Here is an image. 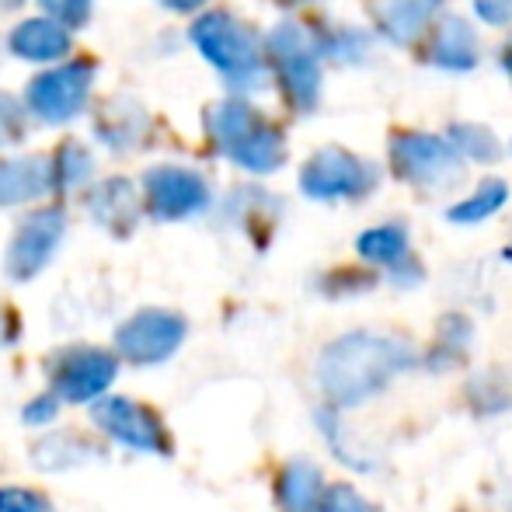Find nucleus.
<instances>
[{"mask_svg":"<svg viewBox=\"0 0 512 512\" xmlns=\"http://www.w3.org/2000/svg\"><path fill=\"white\" fill-rule=\"evenodd\" d=\"M418 363L415 349L398 335L380 331H349L321 349L314 380L331 408H356L380 394L398 373Z\"/></svg>","mask_w":512,"mask_h":512,"instance_id":"f257e3e1","label":"nucleus"},{"mask_svg":"<svg viewBox=\"0 0 512 512\" xmlns=\"http://www.w3.org/2000/svg\"><path fill=\"white\" fill-rule=\"evenodd\" d=\"M88 411L95 429L108 443L126 446L133 453H147V457H171L175 453L171 429L147 401H136L129 394H102L98 401H91Z\"/></svg>","mask_w":512,"mask_h":512,"instance_id":"f03ea898","label":"nucleus"},{"mask_svg":"<svg viewBox=\"0 0 512 512\" xmlns=\"http://www.w3.org/2000/svg\"><path fill=\"white\" fill-rule=\"evenodd\" d=\"M122 370V359L102 345H67L46 363L49 391L63 405H91L102 394L112 391L115 377Z\"/></svg>","mask_w":512,"mask_h":512,"instance_id":"7ed1b4c3","label":"nucleus"},{"mask_svg":"<svg viewBox=\"0 0 512 512\" xmlns=\"http://www.w3.org/2000/svg\"><path fill=\"white\" fill-rule=\"evenodd\" d=\"M189 338V321L178 310L147 307L115 328L112 352L133 366H161L175 356Z\"/></svg>","mask_w":512,"mask_h":512,"instance_id":"20e7f679","label":"nucleus"},{"mask_svg":"<svg viewBox=\"0 0 512 512\" xmlns=\"http://www.w3.org/2000/svg\"><path fill=\"white\" fill-rule=\"evenodd\" d=\"M391 164L405 182L425 192H446L464 178V157L450 140L429 133H398L391 143Z\"/></svg>","mask_w":512,"mask_h":512,"instance_id":"39448f33","label":"nucleus"},{"mask_svg":"<svg viewBox=\"0 0 512 512\" xmlns=\"http://www.w3.org/2000/svg\"><path fill=\"white\" fill-rule=\"evenodd\" d=\"M380 185L377 164L349 154L342 147H324L307 161L300 175V189L317 203H335V199H366Z\"/></svg>","mask_w":512,"mask_h":512,"instance_id":"423d86ee","label":"nucleus"},{"mask_svg":"<svg viewBox=\"0 0 512 512\" xmlns=\"http://www.w3.org/2000/svg\"><path fill=\"white\" fill-rule=\"evenodd\" d=\"M220 126H223V140H227L230 154H234L237 164H244L248 171H276L279 164L286 161V147L283 136L272 126L255 119V112L241 105H230L220 112Z\"/></svg>","mask_w":512,"mask_h":512,"instance_id":"0eeeda50","label":"nucleus"},{"mask_svg":"<svg viewBox=\"0 0 512 512\" xmlns=\"http://www.w3.org/2000/svg\"><path fill=\"white\" fill-rule=\"evenodd\" d=\"M272 53H276L279 74H283V84L293 102L300 108H314L317 95H321V63H317V53L310 49L307 35L293 25L279 28L272 35Z\"/></svg>","mask_w":512,"mask_h":512,"instance_id":"6e6552de","label":"nucleus"},{"mask_svg":"<svg viewBox=\"0 0 512 512\" xmlns=\"http://www.w3.org/2000/svg\"><path fill=\"white\" fill-rule=\"evenodd\" d=\"M60 234H63V216L42 213L35 220H28L21 227V234L14 237L11 251H7V276L14 283H28V279L39 276L49 265V258H53Z\"/></svg>","mask_w":512,"mask_h":512,"instance_id":"1a4fd4ad","label":"nucleus"},{"mask_svg":"<svg viewBox=\"0 0 512 512\" xmlns=\"http://www.w3.org/2000/svg\"><path fill=\"white\" fill-rule=\"evenodd\" d=\"M108 450L98 443L95 436H84L77 429H60L46 432L28 446V460H32L35 471L42 474H60V471H77V467H88L91 460L102 464Z\"/></svg>","mask_w":512,"mask_h":512,"instance_id":"9d476101","label":"nucleus"},{"mask_svg":"<svg viewBox=\"0 0 512 512\" xmlns=\"http://www.w3.org/2000/svg\"><path fill=\"white\" fill-rule=\"evenodd\" d=\"M199 42L230 77L244 81L251 77L255 81L262 74V63H258V49H255V39L244 32L241 25H234L230 18H209L203 28H199Z\"/></svg>","mask_w":512,"mask_h":512,"instance_id":"9b49d317","label":"nucleus"},{"mask_svg":"<svg viewBox=\"0 0 512 512\" xmlns=\"http://www.w3.org/2000/svg\"><path fill=\"white\" fill-rule=\"evenodd\" d=\"M478 32L467 18L460 14H446L443 21L432 32V46H429V63L443 70H474L478 67Z\"/></svg>","mask_w":512,"mask_h":512,"instance_id":"f8f14e48","label":"nucleus"},{"mask_svg":"<svg viewBox=\"0 0 512 512\" xmlns=\"http://www.w3.org/2000/svg\"><path fill=\"white\" fill-rule=\"evenodd\" d=\"M443 7V0H377L373 18H377V32L384 39L408 46L411 39L425 32L436 11Z\"/></svg>","mask_w":512,"mask_h":512,"instance_id":"ddd939ff","label":"nucleus"},{"mask_svg":"<svg viewBox=\"0 0 512 512\" xmlns=\"http://www.w3.org/2000/svg\"><path fill=\"white\" fill-rule=\"evenodd\" d=\"M324 492V474L310 457H293L283 464L276 478L279 512H310Z\"/></svg>","mask_w":512,"mask_h":512,"instance_id":"4468645a","label":"nucleus"},{"mask_svg":"<svg viewBox=\"0 0 512 512\" xmlns=\"http://www.w3.org/2000/svg\"><path fill=\"white\" fill-rule=\"evenodd\" d=\"M356 251L363 262L380 265V269L391 272L394 265H401L411 255L408 230L401 227V223H380V227H370L359 234Z\"/></svg>","mask_w":512,"mask_h":512,"instance_id":"2eb2a0df","label":"nucleus"},{"mask_svg":"<svg viewBox=\"0 0 512 512\" xmlns=\"http://www.w3.org/2000/svg\"><path fill=\"white\" fill-rule=\"evenodd\" d=\"M157 216H189L206 206V185L182 171H168L157 182Z\"/></svg>","mask_w":512,"mask_h":512,"instance_id":"dca6fc26","label":"nucleus"},{"mask_svg":"<svg viewBox=\"0 0 512 512\" xmlns=\"http://www.w3.org/2000/svg\"><path fill=\"white\" fill-rule=\"evenodd\" d=\"M506 199H509V185L502 182V178H485L474 196L460 199L457 206L446 209V220L471 227V223H481V220H488V216L499 213V209L506 206Z\"/></svg>","mask_w":512,"mask_h":512,"instance_id":"f3484780","label":"nucleus"},{"mask_svg":"<svg viewBox=\"0 0 512 512\" xmlns=\"http://www.w3.org/2000/svg\"><path fill=\"white\" fill-rule=\"evenodd\" d=\"M471 321H467L464 314H446L443 321H439V338L436 345H432V352L436 356L429 359L432 370H450V366H460L467 359V345H471Z\"/></svg>","mask_w":512,"mask_h":512,"instance_id":"a211bd4d","label":"nucleus"},{"mask_svg":"<svg viewBox=\"0 0 512 512\" xmlns=\"http://www.w3.org/2000/svg\"><path fill=\"white\" fill-rule=\"evenodd\" d=\"M450 143L457 147L460 157H471L478 164H495L502 157V147L495 140V133L478 122H453L450 126Z\"/></svg>","mask_w":512,"mask_h":512,"instance_id":"6ab92c4d","label":"nucleus"},{"mask_svg":"<svg viewBox=\"0 0 512 512\" xmlns=\"http://www.w3.org/2000/svg\"><path fill=\"white\" fill-rule=\"evenodd\" d=\"M317 425H321L324 439H328V446L335 450V457L342 460L345 467H356V471H370V460L363 457V453H356L352 446H345V429H342V418H338V408H317L314 411Z\"/></svg>","mask_w":512,"mask_h":512,"instance_id":"aec40b11","label":"nucleus"},{"mask_svg":"<svg viewBox=\"0 0 512 512\" xmlns=\"http://www.w3.org/2000/svg\"><path fill=\"white\" fill-rule=\"evenodd\" d=\"M0 512H56V506L42 488L0 485Z\"/></svg>","mask_w":512,"mask_h":512,"instance_id":"412c9836","label":"nucleus"},{"mask_svg":"<svg viewBox=\"0 0 512 512\" xmlns=\"http://www.w3.org/2000/svg\"><path fill=\"white\" fill-rule=\"evenodd\" d=\"M310 512H380V506H373L366 495H359L352 485H331L321 492L317 506Z\"/></svg>","mask_w":512,"mask_h":512,"instance_id":"4be33fe9","label":"nucleus"},{"mask_svg":"<svg viewBox=\"0 0 512 512\" xmlns=\"http://www.w3.org/2000/svg\"><path fill=\"white\" fill-rule=\"evenodd\" d=\"M60 411H63V401L46 387V391L35 394L32 401H25V408H21V422L32 425V429H39V425H53L56 418H60Z\"/></svg>","mask_w":512,"mask_h":512,"instance_id":"5701e85b","label":"nucleus"},{"mask_svg":"<svg viewBox=\"0 0 512 512\" xmlns=\"http://www.w3.org/2000/svg\"><path fill=\"white\" fill-rule=\"evenodd\" d=\"M474 11L485 25H512V0H474Z\"/></svg>","mask_w":512,"mask_h":512,"instance_id":"b1692460","label":"nucleus"},{"mask_svg":"<svg viewBox=\"0 0 512 512\" xmlns=\"http://www.w3.org/2000/svg\"><path fill=\"white\" fill-rule=\"evenodd\" d=\"M21 338V317L11 307H0V349H11Z\"/></svg>","mask_w":512,"mask_h":512,"instance_id":"393cba45","label":"nucleus"},{"mask_svg":"<svg viewBox=\"0 0 512 512\" xmlns=\"http://www.w3.org/2000/svg\"><path fill=\"white\" fill-rule=\"evenodd\" d=\"M502 63H506V70H509V77H512V46L506 49V56H502Z\"/></svg>","mask_w":512,"mask_h":512,"instance_id":"a878e982","label":"nucleus"}]
</instances>
